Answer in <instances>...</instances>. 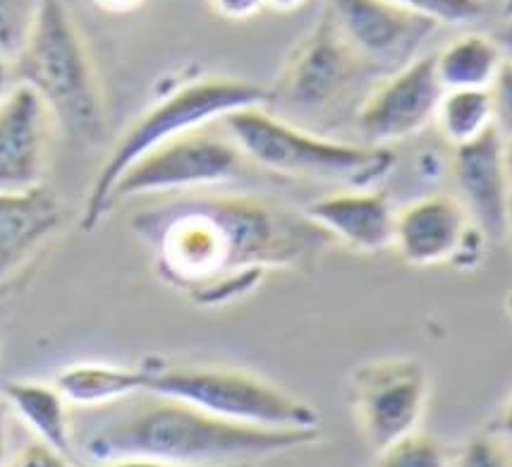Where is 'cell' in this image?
<instances>
[{
	"label": "cell",
	"instance_id": "cell-1",
	"mask_svg": "<svg viewBox=\"0 0 512 467\" xmlns=\"http://www.w3.org/2000/svg\"><path fill=\"white\" fill-rule=\"evenodd\" d=\"M182 194L132 218L158 271L199 302L247 293L266 271L312 269L338 245L307 211L233 194Z\"/></svg>",
	"mask_w": 512,
	"mask_h": 467
},
{
	"label": "cell",
	"instance_id": "cell-2",
	"mask_svg": "<svg viewBox=\"0 0 512 467\" xmlns=\"http://www.w3.org/2000/svg\"><path fill=\"white\" fill-rule=\"evenodd\" d=\"M321 429H271L225 420L185 400L149 393L96 436L101 456L166 463H228L256 460L312 446Z\"/></svg>",
	"mask_w": 512,
	"mask_h": 467
},
{
	"label": "cell",
	"instance_id": "cell-3",
	"mask_svg": "<svg viewBox=\"0 0 512 467\" xmlns=\"http://www.w3.org/2000/svg\"><path fill=\"white\" fill-rule=\"evenodd\" d=\"M230 137L247 159L266 171L290 178L319 180L364 190L381 183L393 171L395 154L390 147L350 144L302 130L278 118L264 106H249L225 115Z\"/></svg>",
	"mask_w": 512,
	"mask_h": 467
},
{
	"label": "cell",
	"instance_id": "cell-4",
	"mask_svg": "<svg viewBox=\"0 0 512 467\" xmlns=\"http://www.w3.org/2000/svg\"><path fill=\"white\" fill-rule=\"evenodd\" d=\"M56 111L67 135L101 142L106 130V99L82 29L65 0H44L39 20L15 65Z\"/></svg>",
	"mask_w": 512,
	"mask_h": 467
},
{
	"label": "cell",
	"instance_id": "cell-5",
	"mask_svg": "<svg viewBox=\"0 0 512 467\" xmlns=\"http://www.w3.org/2000/svg\"><path fill=\"white\" fill-rule=\"evenodd\" d=\"M268 101H271L268 89L254 82L237 80V77H206V80L175 89L161 103L139 115L115 142L113 151L103 161L101 171L91 185L79 226L84 233L99 226L103 214L111 211V192L120 175L151 149L161 147L163 142L182 135V132L197 130L213 120L225 118L240 108L266 106Z\"/></svg>",
	"mask_w": 512,
	"mask_h": 467
},
{
	"label": "cell",
	"instance_id": "cell-6",
	"mask_svg": "<svg viewBox=\"0 0 512 467\" xmlns=\"http://www.w3.org/2000/svg\"><path fill=\"white\" fill-rule=\"evenodd\" d=\"M146 393L185 400L211 415L256 427L321 429L312 405L240 369H156Z\"/></svg>",
	"mask_w": 512,
	"mask_h": 467
},
{
	"label": "cell",
	"instance_id": "cell-7",
	"mask_svg": "<svg viewBox=\"0 0 512 467\" xmlns=\"http://www.w3.org/2000/svg\"><path fill=\"white\" fill-rule=\"evenodd\" d=\"M242 149L233 137L223 139L204 127L182 132L151 149L120 175L111 192V209L120 199L149 192H192L218 185L240 171Z\"/></svg>",
	"mask_w": 512,
	"mask_h": 467
},
{
	"label": "cell",
	"instance_id": "cell-8",
	"mask_svg": "<svg viewBox=\"0 0 512 467\" xmlns=\"http://www.w3.org/2000/svg\"><path fill=\"white\" fill-rule=\"evenodd\" d=\"M350 388L357 427L374 456L419 429L429 403V374L405 357L364 362L352 372Z\"/></svg>",
	"mask_w": 512,
	"mask_h": 467
},
{
	"label": "cell",
	"instance_id": "cell-9",
	"mask_svg": "<svg viewBox=\"0 0 512 467\" xmlns=\"http://www.w3.org/2000/svg\"><path fill=\"white\" fill-rule=\"evenodd\" d=\"M367 72L374 68L352 51L326 15L285 60L276 96L290 111H321Z\"/></svg>",
	"mask_w": 512,
	"mask_h": 467
},
{
	"label": "cell",
	"instance_id": "cell-10",
	"mask_svg": "<svg viewBox=\"0 0 512 467\" xmlns=\"http://www.w3.org/2000/svg\"><path fill=\"white\" fill-rule=\"evenodd\" d=\"M328 17L374 70H400L438 29L436 20L390 0H328Z\"/></svg>",
	"mask_w": 512,
	"mask_h": 467
},
{
	"label": "cell",
	"instance_id": "cell-11",
	"mask_svg": "<svg viewBox=\"0 0 512 467\" xmlns=\"http://www.w3.org/2000/svg\"><path fill=\"white\" fill-rule=\"evenodd\" d=\"M443 87L436 72V53L417 56L386 77L357 108V132L364 144L388 147L434 123Z\"/></svg>",
	"mask_w": 512,
	"mask_h": 467
},
{
	"label": "cell",
	"instance_id": "cell-12",
	"mask_svg": "<svg viewBox=\"0 0 512 467\" xmlns=\"http://www.w3.org/2000/svg\"><path fill=\"white\" fill-rule=\"evenodd\" d=\"M56 127L60 120L51 103L29 82H17L0 111V190L41 185Z\"/></svg>",
	"mask_w": 512,
	"mask_h": 467
},
{
	"label": "cell",
	"instance_id": "cell-13",
	"mask_svg": "<svg viewBox=\"0 0 512 467\" xmlns=\"http://www.w3.org/2000/svg\"><path fill=\"white\" fill-rule=\"evenodd\" d=\"M479 238H486L484 230L472 221L465 204L453 197H424L407 204L395 216V252L402 262L422 269L462 262L472 250V242Z\"/></svg>",
	"mask_w": 512,
	"mask_h": 467
},
{
	"label": "cell",
	"instance_id": "cell-14",
	"mask_svg": "<svg viewBox=\"0 0 512 467\" xmlns=\"http://www.w3.org/2000/svg\"><path fill=\"white\" fill-rule=\"evenodd\" d=\"M455 183L462 204L486 238L505 240L510 235L512 185L505 166V139L496 127L474 142L455 147Z\"/></svg>",
	"mask_w": 512,
	"mask_h": 467
},
{
	"label": "cell",
	"instance_id": "cell-15",
	"mask_svg": "<svg viewBox=\"0 0 512 467\" xmlns=\"http://www.w3.org/2000/svg\"><path fill=\"white\" fill-rule=\"evenodd\" d=\"M307 214L352 250L379 252L393 247L395 216L388 194L379 190H347L307 206Z\"/></svg>",
	"mask_w": 512,
	"mask_h": 467
},
{
	"label": "cell",
	"instance_id": "cell-16",
	"mask_svg": "<svg viewBox=\"0 0 512 467\" xmlns=\"http://www.w3.org/2000/svg\"><path fill=\"white\" fill-rule=\"evenodd\" d=\"M60 216L58 197L44 185L0 194V257L5 281L58 230Z\"/></svg>",
	"mask_w": 512,
	"mask_h": 467
},
{
	"label": "cell",
	"instance_id": "cell-17",
	"mask_svg": "<svg viewBox=\"0 0 512 467\" xmlns=\"http://www.w3.org/2000/svg\"><path fill=\"white\" fill-rule=\"evenodd\" d=\"M503 60L493 36L462 34L436 53V72L446 89H491Z\"/></svg>",
	"mask_w": 512,
	"mask_h": 467
},
{
	"label": "cell",
	"instance_id": "cell-18",
	"mask_svg": "<svg viewBox=\"0 0 512 467\" xmlns=\"http://www.w3.org/2000/svg\"><path fill=\"white\" fill-rule=\"evenodd\" d=\"M3 393L17 415L27 422V427L41 441L58 448L65 458L75 460L70 420H67V405L70 403L58 391V386H46L39 381H8Z\"/></svg>",
	"mask_w": 512,
	"mask_h": 467
},
{
	"label": "cell",
	"instance_id": "cell-19",
	"mask_svg": "<svg viewBox=\"0 0 512 467\" xmlns=\"http://www.w3.org/2000/svg\"><path fill=\"white\" fill-rule=\"evenodd\" d=\"M156 369L79 365L58 374L56 386L70 405H106L146 391Z\"/></svg>",
	"mask_w": 512,
	"mask_h": 467
},
{
	"label": "cell",
	"instance_id": "cell-20",
	"mask_svg": "<svg viewBox=\"0 0 512 467\" xmlns=\"http://www.w3.org/2000/svg\"><path fill=\"white\" fill-rule=\"evenodd\" d=\"M434 123L453 149L486 135L496 127L491 89H446L438 101Z\"/></svg>",
	"mask_w": 512,
	"mask_h": 467
},
{
	"label": "cell",
	"instance_id": "cell-21",
	"mask_svg": "<svg viewBox=\"0 0 512 467\" xmlns=\"http://www.w3.org/2000/svg\"><path fill=\"white\" fill-rule=\"evenodd\" d=\"M44 0H0V53L5 68L20 63Z\"/></svg>",
	"mask_w": 512,
	"mask_h": 467
},
{
	"label": "cell",
	"instance_id": "cell-22",
	"mask_svg": "<svg viewBox=\"0 0 512 467\" xmlns=\"http://www.w3.org/2000/svg\"><path fill=\"white\" fill-rule=\"evenodd\" d=\"M376 460H379V465L388 467H441L446 465L448 451L436 436L414 429L395 444H390L386 451H381Z\"/></svg>",
	"mask_w": 512,
	"mask_h": 467
},
{
	"label": "cell",
	"instance_id": "cell-23",
	"mask_svg": "<svg viewBox=\"0 0 512 467\" xmlns=\"http://www.w3.org/2000/svg\"><path fill=\"white\" fill-rule=\"evenodd\" d=\"M390 3L431 17L438 24H467L484 15V0H390Z\"/></svg>",
	"mask_w": 512,
	"mask_h": 467
},
{
	"label": "cell",
	"instance_id": "cell-24",
	"mask_svg": "<svg viewBox=\"0 0 512 467\" xmlns=\"http://www.w3.org/2000/svg\"><path fill=\"white\" fill-rule=\"evenodd\" d=\"M493 120L503 139H512V58H505L491 84Z\"/></svg>",
	"mask_w": 512,
	"mask_h": 467
},
{
	"label": "cell",
	"instance_id": "cell-25",
	"mask_svg": "<svg viewBox=\"0 0 512 467\" xmlns=\"http://www.w3.org/2000/svg\"><path fill=\"white\" fill-rule=\"evenodd\" d=\"M510 456L503 448V441L498 439H477L472 441L460 456V465H508Z\"/></svg>",
	"mask_w": 512,
	"mask_h": 467
},
{
	"label": "cell",
	"instance_id": "cell-26",
	"mask_svg": "<svg viewBox=\"0 0 512 467\" xmlns=\"http://www.w3.org/2000/svg\"><path fill=\"white\" fill-rule=\"evenodd\" d=\"M72 460L65 458L63 453L58 451V448H53L51 444H46V441H34V444H29L27 448H22L20 453H17L15 458V465H46V467H53V465H70Z\"/></svg>",
	"mask_w": 512,
	"mask_h": 467
},
{
	"label": "cell",
	"instance_id": "cell-27",
	"mask_svg": "<svg viewBox=\"0 0 512 467\" xmlns=\"http://www.w3.org/2000/svg\"><path fill=\"white\" fill-rule=\"evenodd\" d=\"M211 8L225 20L245 22L266 8V0H209Z\"/></svg>",
	"mask_w": 512,
	"mask_h": 467
},
{
	"label": "cell",
	"instance_id": "cell-28",
	"mask_svg": "<svg viewBox=\"0 0 512 467\" xmlns=\"http://www.w3.org/2000/svg\"><path fill=\"white\" fill-rule=\"evenodd\" d=\"M491 434L501 436V439H510L512 441V398L505 403V408L501 410V415L496 417L491 424Z\"/></svg>",
	"mask_w": 512,
	"mask_h": 467
},
{
	"label": "cell",
	"instance_id": "cell-29",
	"mask_svg": "<svg viewBox=\"0 0 512 467\" xmlns=\"http://www.w3.org/2000/svg\"><path fill=\"white\" fill-rule=\"evenodd\" d=\"M101 10L113 12V15H125V12L137 10L144 0H94Z\"/></svg>",
	"mask_w": 512,
	"mask_h": 467
},
{
	"label": "cell",
	"instance_id": "cell-30",
	"mask_svg": "<svg viewBox=\"0 0 512 467\" xmlns=\"http://www.w3.org/2000/svg\"><path fill=\"white\" fill-rule=\"evenodd\" d=\"M493 39H496V41H498V46L503 48L505 58H512V12H510L508 17H505L503 27L498 29V34L493 36Z\"/></svg>",
	"mask_w": 512,
	"mask_h": 467
},
{
	"label": "cell",
	"instance_id": "cell-31",
	"mask_svg": "<svg viewBox=\"0 0 512 467\" xmlns=\"http://www.w3.org/2000/svg\"><path fill=\"white\" fill-rule=\"evenodd\" d=\"M307 0H266V8L276 12H295L300 10Z\"/></svg>",
	"mask_w": 512,
	"mask_h": 467
},
{
	"label": "cell",
	"instance_id": "cell-32",
	"mask_svg": "<svg viewBox=\"0 0 512 467\" xmlns=\"http://www.w3.org/2000/svg\"><path fill=\"white\" fill-rule=\"evenodd\" d=\"M505 166H508V178L512 185V139H505Z\"/></svg>",
	"mask_w": 512,
	"mask_h": 467
},
{
	"label": "cell",
	"instance_id": "cell-33",
	"mask_svg": "<svg viewBox=\"0 0 512 467\" xmlns=\"http://www.w3.org/2000/svg\"><path fill=\"white\" fill-rule=\"evenodd\" d=\"M510 235H512V199H510Z\"/></svg>",
	"mask_w": 512,
	"mask_h": 467
}]
</instances>
